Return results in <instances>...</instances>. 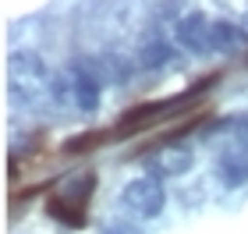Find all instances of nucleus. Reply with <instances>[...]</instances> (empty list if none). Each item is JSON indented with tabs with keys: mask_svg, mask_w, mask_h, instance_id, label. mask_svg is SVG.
Segmentation results:
<instances>
[{
	"mask_svg": "<svg viewBox=\"0 0 248 234\" xmlns=\"http://www.w3.org/2000/svg\"><path fill=\"white\" fill-rule=\"evenodd\" d=\"M7 78H11V93H15L21 103H36L43 93L53 89V75L36 53H11Z\"/></svg>",
	"mask_w": 248,
	"mask_h": 234,
	"instance_id": "obj_1",
	"label": "nucleus"
},
{
	"mask_svg": "<svg viewBox=\"0 0 248 234\" xmlns=\"http://www.w3.org/2000/svg\"><path fill=\"white\" fill-rule=\"evenodd\" d=\"M121 206L128 209V213H135L139 220H153V217H160L163 206H167V188H163L160 177H135V181L124 185Z\"/></svg>",
	"mask_w": 248,
	"mask_h": 234,
	"instance_id": "obj_2",
	"label": "nucleus"
},
{
	"mask_svg": "<svg viewBox=\"0 0 248 234\" xmlns=\"http://www.w3.org/2000/svg\"><path fill=\"white\" fill-rule=\"evenodd\" d=\"M99 68L93 61H71V68H67V89L64 93H71V103L78 110H85V114H93L99 107Z\"/></svg>",
	"mask_w": 248,
	"mask_h": 234,
	"instance_id": "obj_3",
	"label": "nucleus"
},
{
	"mask_svg": "<svg viewBox=\"0 0 248 234\" xmlns=\"http://www.w3.org/2000/svg\"><path fill=\"white\" fill-rule=\"evenodd\" d=\"M145 163H149L153 177H177L191 171V163H195V153L188 146H174V142H163V146H156L149 156H145Z\"/></svg>",
	"mask_w": 248,
	"mask_h": 234,
	"instance_id": "obj_4",
	"label": "nucleus"
},
{
	"mask_svg": "<svg viewBox=\"0 0 248 234\" xmlns=\"http://www.w3.org/2000/svg\"><path fill=\"white\" fill-rule=\"evenodd\" d=\"M209 32H213V21H206V15H202V11H191V15L177 18L174 36H177V43H181L185 50L206 53V50H209Z\"/></svg>",
	"mask_w": 248,
	"mask_h": 234,
	"instance_id": "obj_5",
	"label": "nucleus"
},
{
	"mask_svg": "<svg viewBox=\"0 0 248 234\" xmlns=\"http://www.w3.org/2000/svg\"><path fill=\"white\" fill-rule=\"evenodd\" d=\"M217 174H220V181L227 185V188H241L248 185V149L245 146H234L220 156V163H217Z\"/></svg>",
	"mask_w": 248,
	"mask_h": 234,
	"instance_id": "obj_6",
	"label": "nucleus"
},
{
	"mask_svg": "<svg viewBox=\"0 0 248 234\" xmlns=\"http://www.w3.org/2000/svg\"><path fill=\"white\" fill-rule=\"evenodd\" d=\"M241 47H245V32L234 25V21H213L209 50H217V53H238Z\"/></svg>",
	"mask_w": 248,
	"mask_h": 234,
	"instance_id": "obj_7",
	"label": "nucleus"
},
{
	"mask_svg": "<svg viewBox=\"0 0 248 234\" xmlns=\"http://www.w3.org/2000/svg\"><path fill=\"white\" fill-rule=\"evenodd\" d=\"M46 209H50V213L57 217V220H64L67 227H82V224H85V209H82V206H75V203H67V199H61V195H57V199H50Z\"/></svg>",
	"mask_w": 248,
	"mask_h": 234,
	"instance_id": "obj_8",
	"label": "nucleus"
},
{
	"mask_svg": "<svg viewBox=\"0 0 248 234\" xmlns=\"http://www.w3.org/2000/svg\"><path fill=\"white\" fill-rule=\"evenodd\" d=\"M174 53H170V47H167L163 39H149L145 43V50H142V68H160V64H167Z\"/></svg>",
	"mask_w": 248,
	"mask_h": 234,
	"instance_id": "obj_9",
	"label": "nucleus"
},
{
	"mask_svg": "<svg viewBox=\"0 0 248 234\" xmlns=\"http://www.w3.org/2000/svg\"><path fill=\"white\" fill-rule=\"evenodd\" d=\"M99 142H107V131H85L78 139H67L64 153H93V146H99Z\"/></svg>",
	"mask_w": 248,
	"mask_h": 234,
	"instance_id": "obj_10",
	"label": "nucleus"
},
{
	"mask_svg": "<svg viewBox=\"0 0 248 234\" xmlns=\"http://www.w3.org/2000/svg\"><path fill=\"white\" fill-rule=\"evenodd\" d=\"M220 128H227L231 135L238 139V146L248 149V114H241V117H227V125H220Z\"/></svg>",
	"mask_w": 248,
	"mask_h": 234,
	"instance_id": "obj_11",
	"label": "nucleus"
},
{
	"mask_svg": "<svg viewBox=\"0 0 248 234\" xmlns=\"http://www.w3.org/2000/svg\"><path fill=\"white\" fill-rule=\"evenodd\" d=\"M103 234H142L135 224H110V227H103Z\"/></svg>",
	"mask_w": 248,
	"mask_h": 234,
	"instance_id": "obj_12",
	"label": "nucleus"
}]
</instances>
